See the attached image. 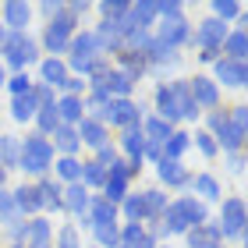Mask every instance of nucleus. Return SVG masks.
Returning a JSON list of instances; mask_svg holds the SVG:
<instances>
[{"label":"nucleus","mask_w":248,"mask_h":248,"mask_svg":"<svg viewBox=\"0 0 248 248\" xmlns=\"http://www.w3.org/2000/svg\"><path fill=\"white\" fill-rule=\"evenodd\" d=\"M85 220H89V227H110V223L117 220V206L114 202H107L103 195H96V199H89V213H85Z\"/></svg>","instance_id":"nucleus-13"},{"label":"nucleus","mask_w":248,"mask_h":248,"mask_svg":"<svg viewBox=\"0 0 248 248\" xmlns=\"http://www.w3.org/2000/svg\"><path fill=\"white\" fill-rule=\"evenodd\" d=\"M29 18H32V7L25 4V0H7L4 4V25L11 32H25Z\"/></svg>","instance_id":"nucleus-15"},{"label":"nucleus","mask_w":248,"mask_h":248,"mask_svg":"<svg viewBox=\"0 0 248 248\" xmlns=\"http://www.w3.org/2000/svg\"><path fill=\"white\" fill-rule=\"evenodd\" d=\"M160 43H167V46H181V43L191 39V29H188V21L185 15H174V18H163V25H160V36H156Z\"/></svg>","instance_id":"nucleus-10"},{"label":"nucleus","mask_w":248,"mask_h":248,"mask_svg":"<svg viewBox=\"0 0 248 248\" xmlns=\"http://www.w3.org/2000/svg\"><path fill=\"white\" fill-rule=\"evenodd\" d=\"M15 206H18L21 217H25V213H39V209H43L39 188H36V185H21V188L15 191Z\"/></svg>","instance_id":"nucleus-20"},{"label":"nucleus","mask_w":248,"mask_h":248,"mask_svg":"<svg viewBox=\"0 0 248 248\" xmlns=\"http://www.w3.org/2000/svg\"><path fill=\"white\" fill-rule=\"evenodd\" d=\"M188 93H191V99H195V107H206V110H213L220 103V85L213 82V78H206V75H195L188 82Z\"/></svg>","instance_id":"nucleus-8"},{"label":"nucleus","mask_w":248,"mask_h":248,"mask_svg":"<svg viewBox=\"0 0 248 248\" xmlns=\"http://www.w3.org/2000/svg\"><path fill=\"white\" fill-rule=\"evenodd\" d=\"M7 85H11V93H15V96H25V93H32L29 75H15V78H7Z\"/></svg>","instance_id":"nucleus-47"},{"label":"nucleus","mask_w":248,"mask_h":248,"mask_svg":"<svg viewBox=\"0 0 248 248\" xmlns=\"http://www.w3.org/2000/svg\"><path fill=\"white\" fill-rule=\"evenodd\" d=\"M64 89H67V96H78V93H85V89H89V82H82L78 75H67L64 78Z\"/></svg>","instance_id":"nucleus-49"},{"label":"nucleus","mask_w":248,"mask_h":248,"mask_svg":"<svg viewBox=\"0 0 248 248\" xmlns=\"http://www.w3.org/2000/svg\"><path fill=\"white\" fill-rule=\"evenodd\" d=\"M64 209H71L78 220H85V213H89V188L82 181L64 188Z\"/></svg>","instance_id":"nucleus-16"},{"label":"nucleus","mask_w":248,"mask_h":248,"mask_svg":"<svg viewBox=\"0 0 248 248\" xmlns=\"http://www.w3.org/2000/svg\"><path fill=\"white\" fill-rule=\"evenodd\" d=\"M156 174H160V181L167 188H185V185H191V174L181 167V160H160Z\"/></svg>","instance_id":"nucleus-14"},{"label":"nucleus","mask_w":248,"mask_h":248,"mask_svg":"<svg viewBox=\"0 0 248 248\" xmlns=\"http://www.w3.org/2000/svg\"><path fill=\"white\" fill-rule=\"evenodd\" d=\"M15 238L21 248H50V223L46 220H29L15 227Z\"/></svg>","instance_id":"nucleus-7"},{"label":"nucleus","mask_w":248,"mask_h":248,"mask_svg":"<svg viewBox=\"0 0 248 248\" xmlns=\"http://www.w3.org/2000/svg\"><path fill=\"white\" fill-rule=\"evenodd\" d=\"M39 11H43L46 18H57L61 11H64V4H53V0H43V4H39Z\"/></svg>","instance_id":"nucleus-52"},{"label":"nucleus","mask_w":248,"mask_h":248,"mask_svg":"<svg viewBox=\"0 0 248 248\" xmlns=\"http://www.w3.org/2000/svg\"><path fill=\"white\" fill-rule=\"evenodd\" d=\"M18 220H21V213L15 206V195L0 188V223H15V227H18Z\"/></svg>","instance_id":"nucleus-36"},{"label":"nucleus","mask_w":248,"mask_h":248,"mask_svg":"<svg viewBox=\"0 0 248 248\" xmlns=\"http://www.w3.org/2000/svg\"><path fill=\"white\" fill-rule=\"evenodd\" d=\"M231 170H234V174L245 170V156H241V153H231Z\"/></svg>","instance_id":"nucleus-53"},{"label":"nucleus","mask_w":248,"mask_h":248,"mask_svg":"<svg viewBox=\"0 0 248 248\" xmlns=\"http://www.w3.org/2000/svg\"><path fill=\"white\" fill-rule=\"evenodd\" d=\"M195 191H199V195L202 199H220V185H217V177H213V174H199L195 177Z\"/></svg>","instance_id":"nucleus-40"},{"label":"nucleus","mask_w":248,"mask_h":248,"mask_svg":"<svg viewBox=\"0 0 248 248\" xmlns=\"http://www.w3.org/2000/svg\"><path fill=\"white\" fill-rule=\"evenodd\" d=\"M223 39H227V25H223L220 18H206L202 25L191 32V46H202V50H220Z\"/></svg>","instance_id":"nucleus-6"},{"label":"nucleus","mask_w":248,"mask_h":248,"mask_svg":"<svg viewBox=\"0 0 248 248\" xmlns=\"http://www.w3.org/2000/svg\"><path fill=\"white\" fill-rule=\"evenodd\" d=\"M93 89H99V93H103L107 99H128L131 96V89H135V82L124 71H114V67H110L107 75H99V78H93V82H89Z\"/></svg>","instance_id":"nucleus-5"},{"label":"nucleus","mask_w":248,"mask_h":248,"mask_svg":"<svg viewBox=\"0 0 248 248\" xmlns=\"http://www.w3.org/2000/svg\"><path fill=\"white\" fill-rule=\"evenodd\" d=\"M0 50H4L11 67H25V64L36 61V43H32L25 32H7L4 43H0Z\"/></svg>","instance_id":"nucleus-2"},{"label":"nucleus","mask_w":248,"mask_h":248,"mask_svg":"<svg viewBox=\"0 0 248 248\" xmlns=\"http://www.w3.org/2000/svg\"><path fill=\"white\" fill-rule=\"evenodd\" d=\"M15 248H21V245H15Z\"/></svg>","instance_id":"nucleus-60"},{"label":"nucleus","mask_w":248,"mask_h":248,"mask_svg":"<svg viewBox=\"0 0 248 248\" xmlns=\"http://www.w3.org/2000/svg\"><path fill=\"white\" fill-rule=\"evenodd\" d=\"M145 238V231H142V223H128V227L121 231V245H128V248H135Z\"/></svg>","instance_id":"nucleus-45"},{"label":"nucleus","mask_w":248,"mask_h":248,"mask_svg":"<svg viewBox=\"0 0 248 248\" xmlns=\"http://www.w3.org/2000/svg\"><path fill=\"white\" fill-rule=\"evenodd\" d=\"M199 248H223V245H199Z\"/></svg>","instance_id":"nucleus-58"},{"label":"nucleus","mask_w":248,"mask_h":248,"mask_svg":"<svg viewBox=\"0 0 248 248\" xmlns=\"http://www.w3.org/2000/svg\"><path fill=\"white\" fill-rule=\"evenodd\" d=\"M199 61H206V64L220 61V50H202V53H199Z\"/></svg>","instance_id":"nucleus-54"},{"label":"nucleus","mask_w":248,"mask_h":248,"mask_svg":"<svg viewBox=\"0 0 248 248\" xmlns=\"http://www.w3.org/2000/svg\"><path fill=\"white\" fill-rule=\"evenodd\" d=\"M145 195V220H156V217H163V209H167V195L163 191H142Z\"/></svg>","instance_id":"nucleus-35"},{"label":"nucleus","mask_w":248,"mask_h":248,"mask_svg":"<svg viewBox=\"0 0 248 248\" xmlns=\"http://www.w3.org/2000/svg\"><path fill=\"white\" fill-rule=\"evenodd\" d=\"M191 145V135H185V131H174L170 139L163 142V156L160 160H181V153Z\"/></svg>","instance_id":"nucleus-30"},{"label":"nucleus","mask_w":248,"mask_h":248,"mask_svg":"<svg viewBox=\"0 0 248 248\" xmlns=\"http://www.w3.org/2000/svg\"><path fill=\"white\" fill-rule=\"evenodd\" d=\"M128 7L131 4H124V0H103V4H99L103 18H124V15H128Z\"/></svg>","instance_id":"nucleus-44"},{"label":"nucleus","mask_w":248,"mask_h":248,"mask_svg":"<svg viewBox=\"0 0 248 248\" xmlns=\"http://www.w3.org/2000/svg\"><path fill=\"white\" fill-rule=\"evenodd\" d=\"M107 121L117 124V128L142 124V107H135L131 99H110V103H107Z\"/></svg>","instance_id":"nucleus-9"},{"label":"nucleus","mask_w":248,"mask_h":248,"mask_svg":"<svg viewBox=\"0 0 248 248\" xmlns=\"http://www.w3.org/2000/svg\"><path fill=\"white\" fill-rule=\"evenodd\" d=\"M4 174H7V170H4V167H0V188H4Z\"/></svg>","instance_id":"nucleus-57"},{"label":"nucleus","mask_w":248,"mask_h":248,"mask_svg":"<svg viewBox=\"0 0 248 248\" xmlns=\"http://www.w3.org/2000/svg\"><path fill=\"white\" fill-rule=\"evenodd\" d=\"M4 36H7V32H4V21H0V43H4Z\"/></svg>","instance_id":"nucleus-56"},{"label":"nucleus","mask_w":248,"mask_h":248,"mask_svg":"<svg viewBox=\"0 0 248 248\" xmlns=\"http://www.w3.org/2000/svg\"><path fill=\"white\" fill-rule=\"evenodd\" d=\"M36 188H39V199H43V206H46V209H64V188L57 181H50V177H46V181H39Z\"/></svg>","instance_id":"nucleus-24"},{"label":"nucleus","mask_w":248,"mask_h":248,"mask_svg":"<svg viewBox=\"0 0 248 248\" xmlns=\"http://www.w3.org/2000/svg\"><path fill=\"white\" fill-rule=\"evenodd\" d=\"M107 181V167H99L96 160H89V163H82V185L89 188V185H103Z\"/></svg>","instance_id":"nucleus-39"},{"label":"nucleus","mask_w":248,"mask_h":248,"mask_svg":"<svg viewBox=\"0 0 248 248\" xmlns=\"http://www.w3.org/2000/svg\"><path fill=\"white\" fill-rule=\"evenodd\" d=\"M57 107V117H61V124H75V121H82V96H64L61 103H53Z\"/></svg>","instance_id":"nucleus-23"},{"label":"nucleus","mask_w":248,"mask_h":248,"mask_svg":"<svg viewBox=\"0 0 248 248\" xmlns=\"http://www.w3.org/2000/svg\"><path fill=\"white\" fill-rule=\"evenodd\" d=\"M163 227H167V234H188L191 231V223L185 220V213L177 209V202L163 209Z\"/></svg>","instance_id":"nucleus-26"},{"label":"nucleus","mask_w":248,"mask_h":248,"mask_svg":"<svg viewBox=\"0 0 248 248\" xmlns=\"http://www.w3.org/2000/svg\"><path fill=\"white\" fill-rule=\"evenodd\" d=\"M217 82L231 85V89H241V85L248 82V67H245V61L220 57V61H217Z\"/></svg>","instance_id":"nucleus-12"},{"label":"nucleus","mask_w":248,"mask_h":248,"mask_svg":"<svg viewBox=\"0 0 248 248\" xmlns=\"http://www.w3.org/2000/svg\"><path fill=\"white\" fill-rule=\"evenodd\" d=\"M96 238L103 248H117L121 245V231H117V223H110V227H96Z\"/></svg>","instance_id":"nucleus-43"},{"label":"nucleus","mask_w":248,"mask_h":248,"mask_svg":"<svg viewBox=\"0 0 248 248\" xmlns=\"http://www.w3.org/2000/svg\"><path fill=\"white\" fill-rule=\"evenodd\" d=\"M75 131H78V142H85V145H96V149L107 145V128L99 121H82Z\"/></svg>","instance_id":"nucleus-21"},{"label":"nucleus","mask_w":248,"mask_h":248,"mask_svg":"<svg viewBox=\"0 0 248 248\" xmlns=\"http://www.w3.org/2000/svg\"><path fill=\"white\" fill-rule=\"evenodd\" d=\"M75 29H78V18H71L67 11H61L57 18H50V25H46V32H50V36H57V39H67Z\"/></svg>","instance_id":"nucleus-32"},{"label":"nucleus","mask_w":248,"mask_h":248,"mask_svg":"<svg viewBox=\"0 0 248 248\" xmlns=\"http://www.w3.org/2000/svg\"><path fill=\"white\" fill-rule=\"evenodd\" d=\"M142 135H145L149 142H160V145H163V142L174 135V124H167L163 117H149V121L142 124Z\"/></svg>","instance_id":"nucleus-25"},{"label":"nucleus","mask_w":248,"mask_h":248,"mask_svg":"<svg viewBox=\"0 0 248 248\" xmlns=\"http://www.w3.org/2000/svg\"><path fill=\"white\" fill-rule=\"evenodd\" d=\"M36 110H39V103H36V96H32V93L15 96V103H11V114H15V121H29V117H36Z\"/></svg>","instance_id":"nucleus-34"},{"label":"nucleus","mask_w":248,"mask_h":248,"mask_svg":"<svg viewBox=\"0 0 248 248\" xmlns=\"http://www.w3.org/2000/svg\"><path fill=\"white\" fill-rule=\"evenodd\" d=\"M124 217H128L131 223L145 220V195H128L124 199Z\"/></svg>","instance_id":"nucleus-41"},{"label":"nucleus","mask_w":248,"mask_h":248,"mask_svg":"<svg viewBox=\"0 0 248 248\" xmlns=\"http://www.w3.org/2000/svg\"><path fill=\"white\" fill-rule=\"evenodd\" d=\"M96 163H99V167H110V163H117V149H114V145H99V156H96Z\"/></svg>","instance_id":"nucleus-51"},{"label":"nucleus","mask_w":248,"mask_h":248,"mask_svg":"<svg viewBox=\"0 0 248 248\" xmlns=\"http://www.w3.org/2000/svg\"><path fill=\"white\" fill-rule=\"evenodd\" d=\"M128 21H131V29L145 32L156 21V0H139V4H131L128 7Z\"/></svg>","instance_id":"nucleus-17"},{"label":"nucleus","mask_w":248,"mask_h":248,"mask_svg":"<svg viewBox=\"0 0 248 248\" xmlns=\"http://www.w3.org/2000/svg\"><path fill=\"white\" fill-rule=\"evenodd\" d=\"M213 15H217L220 21H227V18H241L245 7L234 4V0H213Z\"/></svg>","instance_id":"nucleus-42"},{"label":"nucleus","mask_w":248,"mask_h":248,"mask_svg":"<svg viewBox=\"0 0 248 248\" xmlns=\"http://www.w3.org/2000/svg\"><path fill=\"white\" fill-rule=\"evenodd\" d=\"M223 241V234H220V223H199V227H191L188 231V245L191 248H199V245H220Z\"/></svg>","instance_id":"nucleus-18"},{"label":"nucleus","mask_w":248,"mask_h":248,"mask_svg":"<svg viewBox=\"0 0 248 248\" xmlns=\"http://www.w3.org/2000/svg\"><path fill=\"white\" fill-rule=\"evenodd\" d=\"M50 163H53V145L46 142V135H29V139L21 142L18 167L29 170V174H43Z\"/></svg>","instance_id":"nucleus-1"},{"label":"nucleus","mask_w":248,"mask_h":248,"mask_svg":"<svg viewBox=\"0 0 248 248\" xmlns=\"http://www.w3.org/2000/svg\"><path fill=\"white\" fill-rule=\"evenodd\" d=\"M53 142H57V149L64 153V156H75V149L82 142H78V131L71 128V124H61L57 131H53Z\"/></svg>","instance_id":"nucleus-28"},{"label":"nucleus","mask_w":248,"mask_h":248,"mask_svg":"<svg viewBox=\"0 0 248 248\" xmlns=\"http://www.w3.org/2000/svg\"><path fill=\"white\" fill-rule=\"evenodd\" d=\"M57 248H78V231L75 227H64L57 234Z\"/></svg>","instance_id":"nucleus-48"},{"label":"nucleus","mask_w":248,"mask_h":248,"mask_svg":"<svg viewBox=\"0 0 248 248\" xmlns=\"http://www.w3.org/2000/svg\"><path fill=\"white\" fill-rule=\"evenodd\" d=\"M156 110H160V117H163L167 124L181 121V114H177V103H174V93H170V85H160V89H156Z\"/></svg>","instance_id":"nucleus-22"},{"label":"nucleus","mask_w":248,"mask_h":248,"mask_svg":"<svg viewBox=\"0 0 248 248\" xmlns=\"http://www.w3.org/2000/svg\"><path fill=\"white\" fill-rule=\"evenodd\" d=\"M177 209L185 213V220L191 223V227H199V223H206V206H202L199 199H177Z\"/></svg>","instance_id":"nucleus-31"},{"label":"nucleus","mask_w":248,"mask_h":248,"mask_svg":"<svg viewBox=\"0 0 248 248\" xmlns=\"http://www.w3.org/2000/svg\"><path fill=\"white\" fill-rule=\"evenodd\" d=\"M32 96H36L39 107H53V89L50 85H36V89H32Z\"/></svg>","instance_id":"nucleus-50"},{"label":"nucleus","mask_w":248,"mask_h":248,"mask_svg":"<svg viewBox=\"0 0 248 248\" xmlns=\"http://www.w3.org/2000/svg\"><path fill=\"white\" fill-rule=\"evenodd\" d=\"M131 167L128 163H110V170H107V181H103V191H107V202H114V206H117V202H124V199H128V181H131Z\"/></svg>","instance_id":"nucleus-4"},{"label":"nucleus","mask_w":248,"mask_h":248,"mask_svg":"<svg viewBox=\"0 0 248 248\" xmlns=\"http://www.w3.org/2000/svg\"><path fill=\"white\" fill-rule=\"evenodd\" d=\"M245 46H248V39H245V29H238V32H227V39H223L220 53H227L231 61H245Z\"/></svg>","instance_id":"nucleus-27"},{"label":"nucleus","mask_w":248,"mask_h":248,"mask_svg":"<svg viewBox=\"0 0 248 248\" xmlns=\"http://www.w3.org/2000/svg\"><path fill=\"white\" fill-rule=\"evenodd\" d=\"M195 145H199V153H202V156H217V149H220L217 139H213L209 131H199V135H195Z\"/></svg>","instance_id":"nucleus-46"},{"label":"nucleus","mask_w":248,"mask_h":248,"mask_svg":"<svg viewBox=\"0 0 248 248\" xmlns=\"http://www.w3.org/2000/svg\"><path fill=\"white\" fill-rule=\"evenodd\" d=\"M7 82V75H4V64H0V85H4Z\"/></svg>","instance_id":"nucleus-55"},{"label":"nucleus","mask_w":248,"mask_h":248,"mask_svg":"<svg viewBox=\"0 0 248 248\" xmlns=\"http://www.w3.org/2000/svg\"><path fill=\"white\" fill-rule=\"evenodd\" d=\"M220 234H223V238L245 241V202H241L238 195L223 199V209H220Z\"/></svg>","instance_id":"nucleus-3"},{"label":"nucleus","mask_w":248,"mask_h":248,"mask_svg":"<svg viewBox=\"0 0 248 248\" xmlns=\"http://www.w3.org/2000/svg\"><path fill=\"white\" fill-rule=\"evenodd\" d=\"M117 248H128V245H117ZM135 248H139V245H135Z\"/></svg>","instance_id":"nucleus-59"},{"label":"nucleus","mask_w":248,"mask_h":248,"mask_svg":"<svg viewBox=\"0 0 248 248\" xmlns=\"http://www.w3.org/2000/svg\"><path fill=\"white\" fill-rule=\"evenodd\" d=\"M67 50H71V64H85L103 53V46H99L96 32H82V36H75L71 43H67Z\"/></svg>","instance_id":"nucleus-11"},{"label":"nucleus","mask_w":248,"mask_h":248,"mask_svg":"<svg viewBox=\"0 0 248 248\" xmlns=\"http://www.w3.org/2000/svg\"><path fill=\"white\" fill-rule=\"evenodd\" d=\"M170 93H174L177 114L188 117V121H195L199 117V107H195V99H191V93H188V82H170Z\"/></svg>","instance_id":"nucleus-19"},{"label":"nucleus","mask_w":248,"mask_h":248,"mask_svg":"<svg viewBox=\"0 0 248 248\" xmlns=\"http://www.w3.org/2000/svg\"><path fill=\"white\" fill-rule=\"evenodd\" d=\"M167 248H170V245H167Z\"/></svg>","instance_id":"nucleus-61"},{"label":"nucleus","mask_w":248,"mask_h":248,"mask_svg":"<svg viewBox=\"0 0 248 248\" xmlns=\"http://www.w3.org/2000/svg\"><path fill=\"white\" fill-rule=\"evenodd\" d=\"M57 174L64 177V181H71V185H78V181H82V163H78L75 156H64V160L57 163Z\"/></svg>","instance_id":"nucleus-38"},{"label":"nucleus","mask_w":248,"mask_h":248,"mask_svg":"<svg viewBox=\"0 0 248 248\" xmlns=\"http://www.w3.org/2000/svg\"><path fill=\"white\" fill-rule=\"evenodd\" d=\"M18 156H21V145L18 139H11V135H0V167H18Z\"/></svg>","instance_id":"nucleus-33"},{"label":"nucleus","mask_w":248,"mask_h":248,"mask_svg":"<svg viewBox=\"0 0 248 248\" xmlns=\"http://www.w3.org/2000/svg\"><path fill=\"white\" fill-rule=\"evenodd\" d=\"M36 121H39V135H50V131L61 128L57 107H39V110H36Z\"/></svg>","instance_id":"nucleus-37"},{"label":"nucleus","mask_w":248,"mask_h":248,"mask_svg":"<svg viewBox=\"0 0 248 248\" xmlns=\"http://www.w3.org/2000/svg\"><path fill=\"white\" fill-rule=\"evenodd\" d=\"M64 78H67V64L57 61V57H50V61H43V85H64Z\"/></svg>","instance_id":"nucleus-29"}]
</instances>
